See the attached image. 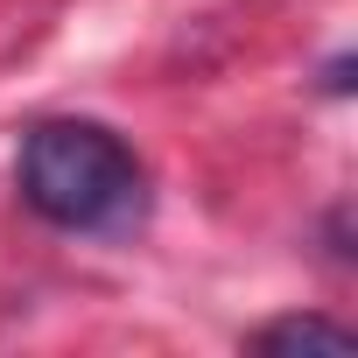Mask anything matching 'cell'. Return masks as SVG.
Returning <instances> with one entry per match:
<instances>
[{
    "label": "cell",
    "instance_id": "2",
    "mask_svg": "<svg viewBox=\"0 0 358 358\" xmlns=\"http://www.w3.org/2000/svg\"><path fill=\"white\" fill-rule=\"evenodd\" d=\"M253 344L260 351H351L358 337L344 323H323V316H281V323L253 330Z\"/></svg>",
    "mask_w": 358,
    "mask_h": 358
},
{
    "label": "cell",
    "instance_id": "1",
    "mask_svg": "<svg viewBox=\"0 0 358 358\" xmlns=\"http://www.w3.org/2000/svg\"><path fill=\"white\" fill-rule=\"evenodd\" d=\"M22 204L57 232L120 239L148 218V169L106 120H36L22 134Z\"/></svg>",
    "mask_w": 358,
    "mask_h": 358
}]
</instances>
